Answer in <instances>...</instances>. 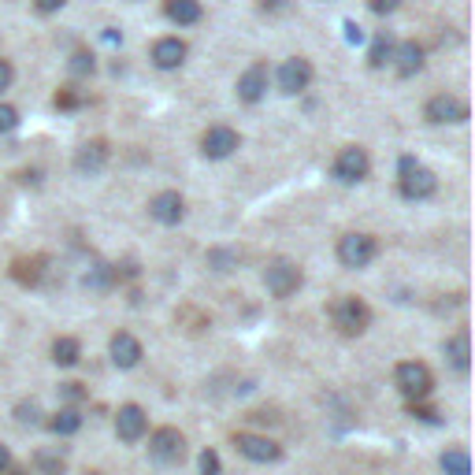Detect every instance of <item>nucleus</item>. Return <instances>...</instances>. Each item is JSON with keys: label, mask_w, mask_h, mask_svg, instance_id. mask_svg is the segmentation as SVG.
Instances as JSON below:
<instances>
[{"label": "nucleus", "mask_w": 475, "mask_h": 475, "mask_svg": "<svg viewBox=\"0 0 475 475\" xmlns=\"http://www.w3.org/2000/svg\"><path fill=\"white\" fill-rule=\"evenodd\" d=\"M397 190H402L405 201H428L438 190V179L431 167H423L416 157H402L397 164Z\"/></svg>", "instance_id": "1"}, {"label": "nucleus", "mask_w": 475, "mask_h": 475, "mask_svg": "<svg viewBox=\"0 0 475 475\" xmlns=\"http://www.w3.org/2000/svg\"><path fill=\"white\" fill-rule=\"evenodd\" d=\"M394 383H397V390H402L409 397V405H412V402H423V397L435 390V375H431V368L423 364V360H402V364L394 368Z\"/></svg>", "instance_id": "2"}, {"label": "nucleus", "mask_w": 475, "mask_h": 475, "mask_svg": "<svg viewBox=\"0 0 475 475\" xmlns=\"http://www.w3.org/2000/svg\"><path fill=\"white\" fill-rule=\"evenodd\" d=\"M331 319H335V327H338L342 335L357 338V335H364V331H368V323H371V309H368V301H360V297L345 293V297H338V301L331 305Z\"/></svg>", "instance_id": "3"}, {"label": "nucleus", "mask_w": 475, "mask_h": 475, "mask_svg": "<svg viewBox=\"0 0 475 475\" xmlns=\"http://www.w3.org/2000/svg\"><path fill=\"white\" fill-rule=\"evenodd\" d=\"M301 283H305L301 267H297L293 260H286V257L271 260V264H267V271H264V286H267V293H271V297H290V293L301 290Z\"/></svg>", "instance_id": "4"}, {"label": "nucleus", "mask_w": 475, "mask_h": 475, "mask_svg": "<svg viewBox=\"0 0 475 475\" xmlns=\"http://www.w3.org/2000/svg\"><path fill=\"white\" fill-rule=\"evenodd\" d=\"M335 179L338 182H345V186H357V182H364L368 179V171H371V157H368V148H360V145H345L342 153L335 157Z\"/></svg>", "instance_id": "5"}, {"label": "nucleus", "mask_w": 475, "mask_h": 475, "mask_svg": "<svg viewBox=\"0 0 475 475\" xmlns=\"http://www.w3.org/2000/svg\"><path fill=\"white\" fill-rule=\"evenodd\" d=\"M375 257H379V242H375L371 234H345V238H338V260H342V267L360 271Z\"/></svg>", "instance_id": "6"}, {"label": "nucleus", "mask_w": 475, "mask_h": 475, "mask_svg": "<svg viewBox=\"0 0 475 475\" xmlns=\"http://www.w3.org/2000/svg\"><path fill=\"white\" fill-rule=\"evenodd\" d=\"M148 457L157 464H179L186 457V438L179 428H160L148 435Z\"/></svg>", "instance_id": "7"}, {"label": "nucleus", "mask_w": 475, "mask_h": 475, "mask_svg": "<svg viewBox=\"0 0 475 475\" xmlns=\"http://www.w3.org/2000/svg\"><path fill=\"white\" fill-rule=\"evenodd\" d=\"M231 445L238 449L245 461H253V464H275V461L283 457L279 442H271V438H264V435H253V431H238V435L231 438Z\"/></svg>", "instance_id": "8"}, {"label": "nucleus", "mask_w": 475, "mask_h": 475, "mask_svg": "<svg viewBox=\"0 0 475 475\" xmlns=\"http://www.w3.org/2000/svg\"><path fill=\"white\" fill-rule=\"evenodd\" d=\"M312 82V64L305 56H290L283 67H279V89L286 97H297V93H305Z\"/></svg>", "instance_id": "9"}, {"label": "nucleus", "mask_w": 475, "mask_h": 475, "mask_svg": "<svg viewBox=\"0 0 475 475\" xmlns=\"http://www.w3.org/2000/svg\"><path fill=\"white\" fill-rule=\"evenodd\" d=\"M423 115H428V123H438V127H442V123H464L468 119V105L454 93H438V97L428 101Z\"/></svg>", "instance_id": "10"}, {"label": "nucleus", "mask_w": 475, "mask_h": 475, "mask_svg": "<svg viewBox=\"0 0 475 475\" xmlns=\"http://www.w3.org/2000/svg\"><path fill=\"white\" fill-rule=\"evenodd\" d=\"M148 216H153L157 223H164V227H179L182 216H186V201H182V193H174V190L157 193L153 201H148Z\"/></svg>", "instance_id": "11"}, {"label": "nucleus", "mask_w": 475, "mask_h": 475, "mask_svg": "<svg viewBox=\"0 0 475 475\" xmlns=\"http://www.w3.org/2000/svg\"><path fill=\"white\" fill-rule=\"evenodd\" d=\"M105 164H108V141H101V138L86 141L79 153H74V171H79L82 179H93V174H101Z\"/></svg>", "instance_id": "12"}, {"label": "nucleus", "mask_w": 475, "mask_h": 475, "mask_svg": "<svg viewBox=\"0 0 475 475\" xmlns=\"http://www.w3.org/2000/svg\"><path fill=\"white\" fill-rule=\"evenodd\" d=\"M238 131H231V127H208L205 134H201V153L208 157V160H227L234 148H238Z\"/></svg>", "instance_id": "13"}, {"label": "nucleus", "mask_w": 475, "mask_h": 475, "mask_svg": "<svg viewBox=\"0 0 475 475\" xmlns=\"http://www.w3.org/2000/svg\"><path fill=\"white\" fill-rule=\"evenodd\" d=\"M145 431H148V416L141 405H123L115 412V435L123 442H138V438H145Z\"/></svg>", "instance_id": "14"}, {"label": "nucleus", "mask_w": 475, "mask_h": 475, "mask_svg": "<svg viewBox=\"0 0 475 475\" xmlns=\"http://www.w3.org/2000/svg\"><path fill=\"white\" fill-rule=\"evenodd\" d=\"M267 79H271V74H267V64H253V67H249L242 79H238V101L257 105L260 97L267 93Z\"/></svg>", "instance_id": "15"}, {"label": "nucleus", "mask_w": 475, "mask_h": 475, "mask_svg": "<svg viewBox=\"0 0 475 475\" xmlns=\"http://www.w3.org/2000/svg\"><path fill=\"white\" fill-rule=\"evenodd\" d=\"M108 353H112V364H115V368H134V364L141 360V342H138L131 331H119V335H112V342H108Z\"/></svg>", "instance_id": "16"}, {"label": "nucleus", "mask_w": 475, "mask_h": 475, "mask_svg": "<svg viewBox=\"0 0 475 475\" xmlns=\"http://www.w3.org/2000/svg\"><path fill=\"white\" fill-rule=\"evenodd\" d=\"M186 41L182 38H160L157 45H153V64L160 67V71H174V67H182V60H186Z\"/></svg>", "instance_id": "17"}, {"label": "nucleus", "mask_w": 475, "mask_h": 475, "mask_svg": "<svg viewBox=\"0 0 475 475\" xmlns=\"http://www.w3.org/2000/svg\"><path fill=\"white\" fill-rule=\"evenodd\" d=\"M394 67L402 79H412V74L423 71V45L416 41H402V45H394Z\"/></svg>", "instance_id": "18"}, {"label": "nucleus", "mask_w": 475, "mask_h": 475, "mask_svg": "<svg viewBox=\"0 0 475 475\" xmlns=\"http://www.w3.org/2000/svg\"><path fill=\"white\" fill-rule=\"evenodd\" d=\"M45 267H48V257H19V260H12V279L19 283V286H38L41 279H45Z\"/></svg>", "instance_id": "19"}, {"label": "nucleus", "mask_w": 475, "mask_h": 475, "mask_svg": "<svg viewBox=\"0 0 475 475\" xmlns=\"http://www.w3.org/2000/svg\"><path fill=\"white\" fill-rule=\"evenodd\" d=\"M164 15L179 27H193L201 22V0H164Z\"/></svg>", "instance_id": "20"}, {"label": "nucleus", "mask_w": 475, "mask_h": 475, "mask_svg": "<svg viewBox=\"0 0 475 475\" xmlns=\"http://www.w3.org/2000/svg\"><path fill=\"white\" fill-rule=\"evenodd\" d=\"M79 428H82V412H79V409H71V405H64L60 412H53V420H48V431L60 435V438L79 435Z\"/></svg>", "instance_id": "21"}, {"label": "nucleus", "mask_w": 475, "mask_h": 475, "mask_svg": "<svg viewBox=\"0 0 475 475\" xmlns=\"http://www.w3.org/2000/svg\"><path fill=\"white\" fill-rule=\"evenodd\" d=\"M442 353H445V360H449V364H454V371H461V375H464V371H468V364H471V360H468V357H471V353H468V335H464V331H457L454 338H449V342L442 345Z\"/></svg>", "instance_id": "22"}, {"label": "nucleus", "mask_w": 475, "mask_h": 475, "mask_svg": "<svg viewBox=\"0 0 475 475\" xmlns=\"http://www.w3.org/2000/svg\"><path fill=\"white\" fill-rule=\"evenodd\" d=\"M394 60V38H390V30H379L371 38V53H368V64L379 71V67H386Z\"/></svg>", "instance_id": "23"}, {"label": "nucleus", "mask_w": 475, "mask_h": 475, "mask_svg": "<svg viewBox=\"0 0 475 475\" xmlns=\"http://www.w3.org/2000/svg\"><path fill=\"white\" fill-rule=\"evenodd\" d=\"M79 357H82V345H79V338H56L53 342V360L60 364V368H74L79 364Z\"/></svg>", "instance_id": "24"}, {"label": "nucleus", "mask_w": 475, "mask_h": 475, "mask_svg": "<svg viewBox=\"0 0 475 475\" xmlns=\"http://www.w3.org/2000/svg\"><path fill=\"white\" fill-rule=\"evenodd\" d=\"M89 290H112L119 279H115V267L112 264H93L89 271H86V279H82Z\"/></svg>", "instance_id": "25"}, {"label": "nucleus", "mask_w": 475, "mask_h": 475, "mask_svg": "<svg viewBox=\"0 0 475 475\" xmlns=\"http://www.w3.org/2000/svg\"><path fill=\"white\" fill-rule=\"evenodd\" d=\"M442 471L445 475H471V457L464 449H445L442 454Z\"/></svg>", "instance_id": "26"}, {"label": "nucleus", "mask_w": 475, "mask_h": 475, "mask_svg": "<svg viewBox=\"0 0 475 475\" xmlns=\"http://www.w3.org/2000/svg\"><path fill=\"white\" fill-rule=\"evenodd\" d=\"M34 464H38L41 475H64V457L53 454V449H38V454H34Z\"/></svg>", "instance_id": "27"}, {"label": "nucleus", "mask_w": 475, "mask_h": 475, "mask_svg": "<svg viewBox=\"0 0 475 475\" xmlns=\"http://www.w3.org/2000/svg\"><path fill=\"white\" fill-rule=\"evenodd\" d=\"M15 423H22V428H38V423H41V405L38 402L15 405Z\"/></svg>", "instance_id": "28"}, {"label": "nucleus", "mask_w": 475, "mask_h": 475, "mask_svg": "<svg viewBox=\"0 0 475 475\" xmlns=\"http://www.w3.org/2000/svg\"><path fill=\"white\" fill-rule=\"evenodd\" d=\"M53 105H56V108H64V112H71V108H79V105H86V97H82L79 89H60Z\"/></svg>", "instance_id": "29"}, {"label": "nucleus", "mask_w": 475, "mask_h": 475, "mask_svg": "<svg viewBox=\"0 0 475 475\" xmlns=\"http://www.w3.org/2000/svg\"><path fill=\"white\" fill-rule=\"evenodd\" d=\"M60 397H64V402L74 409V405H79V402H86V390H82V383H60Z\"/></svg>", "instance_id": "30"}, {"label": "nucleus", "mask_w": 475, "mask_h": 475, "mask_svg": "<svg viewBox=\"0 0 475 475\" xmlns=\"http://www.w3.org/2000/svg\"><path fill=\"white\" fill-rule=\"evenodd\" d=\"M409 416H412V420H423V423H438V420H442V412H438V409L423 405V402H412V405H409Z\"/></svg>", "instance_id": "31"}, {"label": "nucleus", "mask_w": 475, "mask_h": 475, "mask_svg": "<svg viewBox=\"0 0 475 475\" xmlns=\"http://www.w3.org/2000/svg\"><path fill=\"white\" fill-rule=\"evenodd\" d=\"M93 56L89 53H82V48H79V53H74L71 56V74H79V79H82V74H93Z\"/></svg>", "instance_id": "32"}, {"label": "nucleus", "mask_w": 475, "mask_h": 475, "mask_svg": "<svg viewBox=\"0 0 475 475\" xmlns=\"http://www.w3.org/2000/svg\"><path fill=\"white\" fill-rule=\"evenodd\" d=\"M19 127V112L12 105H0V134H12Z\"/></svg>", "instance_id": "33"}, {"label": "nucleus", "mask_w": 475, "mask_h": 475, "mask_svg": "<svg viewBox=\"0 0 475 475\" xmlns=\"http://www.w3.org/2000/svg\"><path fill=\"white\" fill-rule=\"evenodd\" d=\"M208 264H212L216 271H231V264H238V257H234V253H223V249H216V253H208Z\"/></svg>", "instance_id": "34"}, {"label": "nucleus", "mask_w": 475, "mask_h": 475, "mask_svg": "<svg viewBox=\"0 0 475 475\" xmlns=\"http://www.w3.org/2000/svg\"><path fill=\"white\" fill-rule=\"evenodd\" d=\"M219 471H223L219 454H216V449H205V454H201V475H219Z\"/></svg>", "instance_id": "35"}, {"label": "nucleus", "mask_w": 475, "mask_h": 475, "mask_svg": "<svg viewBox=\"0 0 475 475\" xmlns=\"http://www.w3.org/2000/svg\"><path fill=\"white\" fill-rule=\"evenodd\" d=\"M397 4H402V0H368V8L375 15H390V12H397Z\"/></svg>", "instance_id": "36"}, {"label": "nucleus", "mask_w": 475, "mask_h": 475, "mask_svg": "<svg viewBox=\"0 0 475 475\" xmlns=\"http://www.w3.org/2000/svg\"><path fill=\"white\" fill-rule=\"evenodd\" d=\"M67 4V0H34V8L41 12V15H53V12H60Z\"/></svg>", "instance_id": "37"}, {"label": "nucleus", "mask_w": 475, "mask_h": 475, "mask_svg": "<svg viewBox=\"0 0 475 475\" xmlns=\"http://www.w3.org/2000/svg\"><path fill=\"white\" fill-rule=\"evenodd\" d=\"M12 79H15V67H12L8 60H0V93H4V89L12 86Z\"/></svg>", "instance_id": "38"}, {"label": "nucleus", "mask_w": 475, "mask_h": 475, "mask_svg": "<svg viewBox=\"0 0 475 475\" xmlns=\"http://www.w3.org/2000/svg\"><path fill=\"white\" fill-rule=\"evenodd\" d=\"M260 8H264V12H286L290 0H260Z\"/></svg>", "instance_id": "39"}, {"label": "nucleus", "mask_w": 475, "mask_h": 475, "mask_svg": "<svg viewBox=\"0 0 475 475\" xmlns=\"http://www.w3.org/2000/svg\"><path fill=\"white\" fill-rule=\"evenodd\" d=\"M360 38H364V34H360V27H357V22H345V41H353V45H357Z\"/></svg>", "instance_id": "40"}, {"label": "nucleus", "mask_w": 475, "mask_h": 475, "mask_svg": "<svg viewBox=\"0 0 475 475\" xmlns=\"http://www.w3.org/2000/svg\"><path fill=\"white\" fill-rule=\"evenodd\" d=\"M12 468V454H8V445H0V475H4Z\"/></svg>", "instance_id": "41"}, {"label": "nucleus", "mask_w": 475, "mask_h": 475, "mask_svg": "<svg viewBox=\"0 0 475 475\" xmlns=\"http://www.w3.org/2000/svg\"><path fill=\"white\" fill-rule=\"evenodd\" d=\"M4 475H30V471H27V468H19V464H12V468H8Z\"/></svg>", "instance_id": "42"}]
</instances>
